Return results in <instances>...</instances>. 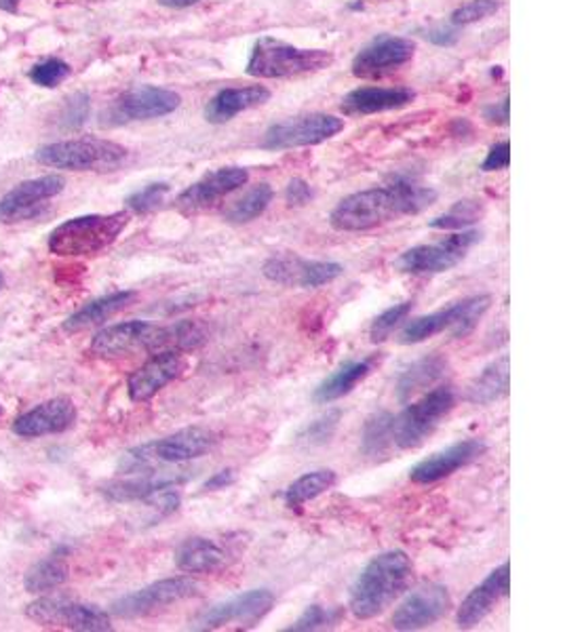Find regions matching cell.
<instances>
[{
  "mask_svg": "<svg viewBox=\"0 0 563 632\" xmlns=\"http://www.w3.org/2000/svg\"><path fill=\"white\" fill-rule=\"evenodd\" d=\"M249 179V172L243 167H222L215 172L208 173L192 186H188L178 197L179 211L184 213H197L201 209H208L226 195L235 192L241 186H245Z\"/></svg>",
  "mask_w": 563,
  "mask_h": 632,
  "instance_id": "44dd1931",
  "label": "cell"
},
{
  "mask_svg": "<svg viewBox=\"0 0 563 632\" xmlns=\"http://www.w3.org/2000/svg\"><path fill=\"white\" fill-rule=\"evenodd\" d=\"M169 195V184L165 182H156V184H149L146 188L133 192L129 199H127V207L136 213H150L154 209H159L165 197Z\"/></svg>",
  "mask_w": 563,
  "mask_h": 632,
  "instance_id": "60d3db41",
  "label": "cell"
},
{
  "mask_svg": "<svg viewBox=\"0 0 563 632\" xmlns=\"http://www.w3.org/2000/svg\"><path fill=\"white\" fill-rule=\"evenodd\" d=\"M485 449H488L485 443L479 441V438L460 441V443L447 447L444 452L433 454L426 460L415 464L412 472H410V479L418 485L437 483L445 477L454 475L456 470H460V468L473 464L474 460H479L485 454Z\"/></svg>",
  "mask_w": 563,
  "mask_h": 632,
  "instance_id": "603a6c76",
  "label": "cell"
},
{
  "mask_svg": "<svg viewBox=\"0 0 563 632\" xmlns=\"http://www.w3.org/2000/svg\"><path fill=\"white\" fill-rule=\"evenodd\" d=\"M465 129H467V131H471V125H469V120H465V118H458V120L454 122V127H451V133H454V136H460V133H465Z\"/></svg>",
  "mask_w": 563,
  "mask_h": 632,
  "instance_id": "f5cc1de1",
  "label": "cell"
},
{
  "mask_svg": "<svg viewBox=\"0 0 563 632\" xmlns=\"http://www.w3.org/2000/svg\"><path fill=\"white\" fill-rule=\"evenodd\" d=\"M36 161L45 167L66 172H115L127 161V150L108 140L81 138L43 145L36 152Z\"/></svg>",
  "mask_w": 563,
  "mask_h": 632,
  "instance_id": "8992f818",
  "label": "cell"
},
{
  "mask_svg": "<svg viewBox=\"0 0 563 632\" xmlns=\"http://www.w3.org/2000/svg\"><path fill=\"white\" fill-rule=\"evenodd\" d=\"M415 45L403 36L383 34L365 45L353 59V74L363 81L383 79L386 74L399 70L414 58Z\"/></svg>",
  "mask_w": 563,
  "mask_h": 632,
  "instance_id": "2e32d148",
  "label": "cell"
},
{
  "mask_svg": "<svg viewBox=\"0 0 563 632\" xmlns=\"http://www.w3.org/2000/svg\"><path fill=\"white\" fill-rule=\"evenodd\" d=\"M156 331H159V325L144 323V320H127V323L106 327L93 338L91 354L99 359H119V356H127L140 350L150 352Z\"/></svg>",
  "mask_w": 563,
  "mask_h": 632,
  "instance_id": "ffe728a7",
  "label": "cell"
},
{
  "mask_svg": "<svg viewBox=\"0 0 563 632\" xmlns=\"http://www.w3.org/2000/svg\"><path fill=\"white\" fill-rule=\"evenodd\" d=\"M483 215V204L479 201H458L447 213L431 220V229L437 231H462L479 222Z\"/></svg>",
  "mask_w": 563,
  "mask_h": 632,
  "instance_id": "8d00e7d4",
  "label": "cell"
},
{
  "mask_svg": "<svg viewBox=\"0 0 563 632\" xmlns=\"http://www.w3.org/2000/svg\"><path fill=\"white\" fill-rule=\"evenodd\" d=\"M344 129L342 118L331 115L296 116L272 125L262 138L265 150H290L302 145L324 144Z\"/></svg>",
  "mask_w": 563,
  "mask_h": 632,
  "instance_id": "8fae6325",
  "label": "cell"
},
{
  "mask_svg": "<svg viewBox=\"0 0 563 632\" xmlns=\"http://www.w3.org/2000/svg\"><path fill=\"white\" fill-rule=\"evenodd\" d=\"M424 38L437 47H451L458 43L460 34H458V30L449 28V26H435V28H429L424 32Z\"/></svg>",
  "mask_w": 563,
  "mask_h": 632,
  "instance_id": "c3c4849f",
  "label": "cell"
},
{
  "mask_svg": "<svg viewBox=\"0 0 563 632\" xmlns=\"http://www.w3.org/2000/svg\"><path fill=\"white\" fill-rule=\"evenodd\" d=\"M445 372V359L439 354L424 356L408 367L397 382V399L401 402L410 401L420 390L437 382Z\"/></svg>",
  "mask_w": 563,
  "mask_h": 632,
  "instance_id": "d6a6232c",
  "label": "cell"
},
{
  "mask_svg": "<svg viewBox=\"0 0 563 632\" xmlns=\"http://www.w3.org/2000/svg\"><path fill=\"white\" fill-rule=\"evenodd\" d=\"M270 100L267 86L251 85L237 89H222L218 95L211 97L206 108V118L213 125H222L233 120L241 113L258 108Z\"/></svg>",
  "mask_w": 563,
  "mask_h": 632,
  "instance_id": "484cf974",
  "label": "cell"
},
{
  "mask_svg": "<svg viewBox=\"0 0 563 632\" xmlns=\"http://www.w3.org/2000/svg\"><path fill=\"white\" fill-rule=\"evenodd\" d=\"M77 422V407L70 399H51L15 420L13 432L24 438H38L47 434L68 431Z\"/></svg>",
  "mask_w": 563,
  "mask_h": 632,
  "instance_id": "cb8c5ba5",
  "label": "cell"
},
{
  "mask_svg": "<svg viewBox=\"0 0 563 632\" xmlns=\"http://www.w3.org/2000/svg\"><path fill=\"white\" fill-rule=\"evenodd\" d=\"M333 63V54L326 49H300L283 40L265 36L254 45L247 61V74L258 79H292L321 72Z\"/></svg>",
  "mask_w": 563,
  "mask_h": 632,
  "instance_id": "5b68a950",
  "label": "cell"
},
{
  "mask_svg": "<svg viewBox=\"0 0 563 632\" xmlns=\"http://www.w3.org/2000/svg\"><path fill=\"white\" fill-rule=\"evenodd\" d=\"M313 197H315V192H313V188H310L308 182L296 177V179H292V182L288 184L285 201H288L290 207H304V204L313 201Z\"/></svg>",
  "mask_w": 563,
  "mask_h": 632,
  "instance_id": "7dc6e473",
  "label": "cell"
},
{
  "mask_svg": "<svg viewBox=\"0 0 563 632\" xmlns=\"http://www.w3.org/2000/svg\"><path fill=\"white\" fill-rule=\"evenodd\" d=\"M501 9V4L496 0H471L469 4H462L458 7L454 13H451V24L454 26H469V24H474L479 20H485L490 17L492 13H496Z\"/></svg>",
  "mask_w": 563,
  "mask_h": 632,
  "instance_id": "7bdbcfd3",
  "label": "cell"
},
{
  "mask_svg": "<svg viewBox=\"0 0 563 632\" xmlns=\"http://www.w3.org/2000/svg\"><path fill=\"white\" fill-rule=\"evenodd\" d=\"M235 483V472L233 470H220L215 472L208 483H206V489L208 491H218V489H226L228 485Z\"/></svg>",
  "mask_w": 563,
  "mask_h": 632,
  "instance_id": "f907efd6",
  "label": "cell"
},
{
  "mask_svg": "<svg viewBox=\"0 0 563 632\" xmlns=\"http://www.w3.org/2000/svg\"><path fill=\"white\" fill-rule=\"evenodd\" d=\"M159 2L165 4V7H169V9H186V7L197 4L199 0H159Z\"/></svg>",
  "mask_w": 563,
  "mask_h": 632,
  "instance_id": "816d5d0a",
  "label": "cell"
},
{
  "mask_svg": "<svg viewBox=\"0 0 563 632\" xmlns=\"http://www.w3.org/2000/svg\"><path fill=\"white\" fill-rule=\"evenodd\" d=\"M186 370V363L179 352H156L138 372L129 375L127 390L133 402H146L159 395L167 384Z\"/></svg>",
  "mask_w": 563,
  "mask_h": 632,
  "instance_id": "7402d4cb",
  "label": "cell"
},
{
  "mask_svg": "<svg viewBox=\"0 0 563 632\" xmlns=\"http://www.w3.org/2000/svg\"><path fill=\"white\" fill-rule=\"evenodd\" d=\"M272 201V188L268 184H258L247 195H243L238 201L228 204L224 209V220L233 224H247L256 218H260Z\"/></svg>",
  "mask_w": 563,
  "mask_h": 632,
  "instance_id": "e575fe53",
  "label": "cell"
},
{
  "mask_svg": "<svg viewBox=\"0 0 563 632\" xmlns=\"http://www.w3.org/2000/svg\"><path fill=\"white\" fill-rule=\"evenodd\" d=\"M338 420H340V411H331V413H327L324 418L310 422V424L306 426V431L300 434V438H304V441L310 443V445L327 443V441L333 436L336 429H338Z\"/></svg>",
  "mask_w": 563,
  "mask_h": 632,
  "instance_id": "f6af8a7d",
  "label": "cell"
},
{
  "mask_svg": "<svg viewBox=\"0 0 563 632\" xmlns=\"http://www.w3.org/2000/svg\"><path fill=\"white\" fill-rule=\"evenodd\" d=\"M454 405L456 397L449 386L435 388L420 401L408 405L399 418H392V443L401 449L418 447L424 438L437 431Z\"/></svg>",
  "mask_w": 563,
  "mask_h": 632,
  "instance_id": "ba28073f",
  "label": "cell"
},
{
  "mask_svg": "<svg viewBox=\"0 0 563 632\" xmlns=\"http://www.w3.org/2000/svg\"><path fill=\"white\" fill-rule=\"evenodd\" d=\"M342 609L340 607H324V605H310L306 611L297 618L290 632L326 631L340 622Z\"/></svg>",
  "mask_w": 563,
  "mask_h": 632,
  "instance_id": "f35d334b",
  "label": "cell"
},
{
  "mask_svg": "<svg viewBox=\"0 0 563 632\" xmlns=\"http://www.w3.org/2000/svg\"><path fill=\"white\" fill-rule=\"evenodd\" d=\"M333 485H336V472L333 470L306 472L285 491V504L290 508H296V506H302L310 500H317L319 495H324Z\"/></svg>",
  "mask_w": 563,
  "mask_h": 632,
  "instance_id": "836d02e7",
  "label": "cell"
},
{
  "mask_svg": "<svg viewBox=\"0 0 563 632\" xmlns=\"http://www.w3.org/2000/svg\"><path fill=\"white\" fill-rule=\"evenodd\" d=\"M138 293L136 291H117L110 295H104L99 300H93L87 306H83L79 313L70 316L63 323V329L68 333H77L83 331L93 325H99L104 320H108L110 316L119 315L120 311H125L127 306H131L136 302Z\"/></svg>",
  "mask_w": 563,
  "mask_h": 632,
  "instance_id": "f1b7e54d",
  "label": "cell"
},
{
  "mask_svg": "<svg viewBox=\"0 0 563 632\" xmlns=\"http://www.w3.org/2000/svg\"><path fill=\"white\" fill-rule=\"evenodd\" d=\"M22 0H0V9L7 13H17Z\"/></svg>",
  "mask_w": 563,
  "mask_h": 632,
  "instance_id": "db71d44e",
  "label": "cell"
},
{
  "mask_svg": "<svg viewBox=\"0 0 563 632\" xmlns=\"http://www.w3.org/2000/svg\"><path fill=\"white\" fill-rule=\"evenodd\" d=\"M181 100L178 93L161 86H136L122 93L119 100L106 110L104 125H125L136 120H150L172 115L178 110Z\"/></svg>",
  "mask_w": 563,
  "mask_h": 632,
  "instance_id": "4fadbf2b",
  "label": "cell"
},
{
  "mask_svg": "<svg viewBox=\"0 0 563 632\" xmlns=\"http://www.w3.org/2000/svg\"><path fill=\"white\" fill-rule=\"evenodd\" d=\"M511 165V144L508 142H499L490 148L481 169L483 172H501Z\"/></svg>",
  "mask_w": 563,
  "mask_h": 632,
  "instance_id": "bcb514c9",
  "label": "cell"
},
{
  "mask_svg": "<svg viewBox=\"0 0 563 632\" xmlns=\"http://www.w3.org/2000/svg\"><path fill=\"white\" fill-rule=\"evenodd\" d=\"M63 186L66 182L61 175H45L22 182L0 199V222L15 224L32 220L34 215L40 213L47 201L60 195Z\"/></svg>",
  "mask_w": 563,
  "mask_h": 632,
  "instance_id": "e0dca14e",
  "label": "cell"
},
{
  "mask_svg": "<svg viewBox=\"0 0 563 632\" xmlns=\"http://www.w3.org/2000/svg\"><path fill=\"white\" fill-rule=\"evenodd\" d=\"M262 272L268 281L285 288L315 289L336 281L344 268L336 261H317L300 258L296 254H281L268 259Z\"/></svg>",
  "mask_w": 563,
  "mask_h": 632,
  "instance_id": "9a60e30c",
  "label": "cell"
},
{
  "mask_svg": "<svg viewBox=\"0 0 563 632\" xmlns=\"http://www.w3.org/2000/svg\"><path fill=\"white\" fill-rule=\"evenodd\" d=\"M188 475H179V472H140V477L136 479H127V481H119V483H110L108 488H104L106 498H110L113 502H144L150 495L165 491V489H176L181 483H186Z\"/></svg>",
  "mask_w": 563,
  "mask_h": 632,
  "instance_id": "4316f807",
  "label": "cell"
},
{
  "mask_svg": "<svg viewBox=\"0 0 563 632\" xmlns=\"http://www.w3.org/2000/svg\"><path fill=\"white\" fill-rule=\"evenodd\" d=\"M414 304L412 302H403V304H395L392 308L385 311L383 315L378 316L370 329V338L372 342L380 344L385 342L386 338H390V333L408 318V315L412 313Z\"/></svg>",
  "mask_w": 563,
  "mask_h": 632,
  "instance_id": "ab89813d",
  "label": "cell"
},
{
  "mask_svg": "<svg viewBox=\"0 0 563 632\" xmlns=\"http://www.w3.org/2000/svg\"><path fill=\"white\" fill-rule=\"evenodd\" d=\"M272 605H274V595L267 588L249 590L226 604L211 607L195 622V631H218L226 627L254 629L272 609Z\"/></svg>",
  "mask_w": 563,
  "mask_h": 632,
  "instance_id": "5bb4252c",
  "label": "cell"
},
{
  "mask_svg": "<svg viewBox=\"0 0 563 632\" xmlns=\"http://www.w3.org/2000/svg\"><path fill=\"white\" fill-rule=\"evenodd\" d=\"M218 443V434L203 426H192L174 432L161 441H152L140 445L122 456L119 464L120 472L140 475L159 464H184L197 460L211 452Z\"/></svg>",
  "mask_w": 563,
  "mask_h": 632,
  "instance_id": "277c9868",
  "label": "cell"
},
{
  "mask_svg": "<svg viewBox=\"0 0 563 632\" xmlns=\"http://www.w3.org/2000/svg\"><path fill=\"white\" fill-rule=\"evenodd\" d=\"M481 241V232L462 231L449 234L433 245H418L395 261L397 270L408 274H439L458 266Z\"/></svg>",
  "mask_w": 563,
  "mask_h": 632,
  "instance_id": "9c48e42d",
  "label": "cell"
},
{
  "mask_svg": "<svg viewBox=\"0 0 563 632\" xmlns=\"http://www.w3.org/2000/svg\"><path fill=\"white\" fill-rule=\"evenodd\" d=\"M70 74V66L61 59H47L43 63H36L31 70V81L34 85L45 86V89H54V86L61 85Z\"/></svg>",
  "mask_w": 563,
  "mask_h": 632,
  "instance_id": "b9f144b4",
  "label": "cell"
},
{
  "mask_svg": "<svg viewBox=\"0 0 563 632\" xmlns=\"http://www.w3.org/2000/svg\"><path fill=\"white\" fill-rule=\"evenodd\" d=\"M490 295H473L462 302H456L439 313L418 316L410 320L399 333L401 344H420L433 336L449 333L451 338H465L479 325V320L490 311Z\"/></svg>",
  "mask_w": 563,
  "mask_h": 632,
  "instance_id": "52a82bcc",
  "label": "cell"
},
{
  "mask_svg": "<svg viewBox=\"0 0 563 632\" xmlns=\"http://www.w3.org/2000/svg\"><path fill=\"white\" fill-rule=\"evenodd\" d=\"M129 224V213L83 215L60 224L49 236V251L60 258L95 256L108 249Z\"/></svg>",
  "mask_w": 563,
  "mask_h": 632,
  "instance_id": "3957f363",
  "label": "cell"
},
{
  "mask_svg": "<svg viewBox=\"0 0 563 632\" xmlns=\"http://www.w3.org/2000/svg\"><path fill=\"white\" fill-rule=\"evenodd\" d=\"M392 443V416L378 413L367 420L363 431V452L367 456H380Z\"/></svg>",
  "mask_w": 563,
  "mask_h": 632,
  "instance_id": "74e56055",
  "label": "cell"
},
{
  "mask_svg": "<svg viewBox=\"0 0 563 632\" xmlns=\"http://www.w3.org/2000/svg\"><path fill=\"white\" fill-rule=\"evenodd\" d=\"M66 580H68V565L54 557L32 565L24 577V586L28 593H47L61 586Z\"/></svg>",
  "mask_w": 563,
  "mask_h": 632,
  "instance_id": "d590c367",
  "label": "cell"
},
{
  "mask_svg": "<svg viewBox=\"0 0 563 632\" xmlns=\"http://www.w3.org/2000/svg\"><path fill=\"white\" fill-rule=\"evenodd\" d=\"M437 201V192L410 182L355 192L338 202L329 224L340 232L374 231L408 215H418Z\"/></svg>",
  "mask_w": 563,
  "mask_h": 632,
  "instance_id": "6da1fadb",
  "label": "cell"
},
{
  "mask_svg": "<svg viewBox=\"0 0 563 632\" xmlns=\"http://www.w3.org/2000/svg\"><path fill=\"white\" fill-rule=\"evenodd\" d=\"M511 386V367H508V356H501L492 365H488L481 374L474 377L467 390V401L473 405H490V402L501 401L508 395Z\"/></svg>",
  "mask_w": 563,
  "mask_h": 632,
  "instance_id": "f546056e",
  "label": "cell"
},
{
  "mask_svg": "<svg viewBox=\"0 0 563 632\" xmlns=\"http://www.w3.org/2000/svg\"><path fill=\"white\" fill-rule=\"evenodd\" d=\"M199 595V584L190 577H165L159 580L154 584H150L142 590H136L127 597L119 599L117 604L113 605V613L119 618H142V616H150L159 609H165L169 605L186 601L190 597Z\"/></svg>",
  "mask_w": 563,
  "mask_h": 632,
  "instance_id": "7c38bea8",
  "label": "cell"
},
{
  "mask_svg": "<svg viewBox=\"0 0 563 632\" xmlns=\"http://www.w3.org/2000/svg\"><path fill=\"white\" fill-rule=\"evenodd\" d=\"M412 559L403 550H388L374 557L359 574L349 607L359 620H372L380 616L388 605L403 595L412 582Z\"/></svg>",
  "mask_w": 563,
  "mask_h": 632,
  "instance_id": "7a4b0ae2",
  "label": "cell"
},
{
  "mask_svg": "<svg viewBox=\"0 0 563 632\" xmlns=\"http://www.w3.org/2000/svg\"><path fill=\"white\" fill-rule=\"evenodd\" d=\"M508 590H511V563L504 561L501 567H496L479 586H474L458 607L456 613L458 629L471 631L477 624H481L499 601L508 595Z\"/></svg>",
  "mask_w": 563,
  "mask_h": 632,
  "instance_id": "d6986e66",
  "label": "cell"
},
{
  "mask_svg": "<svg viewBox=\"0 0 563 632\" xmlns=\"http://www.w3.org/2000/svg\"><path fill=\"white\" fill-rule=\"evenodd\" d=\"M176 563L186 574H215L226 567L228 552L209 538H190L178 548Z\"/></svg>",
  "mask_w": 563,
  "mask_h": 632,
  "instance_id": "83f0119b",
  "label": "cell"
},
{
  "mask_svg": "<svg viewBox=\"0 0 563 632\" xmlns=\"http://www.w3.org/2000/svg\"><path fill=\"white\" fill-rule=\"evenodd\" d=\"M511 102H508V97H504L501 104H494V106H488L485 108V120L488 122H492V125H508V118H511Z\"/></svg>",
  "mask_w": 563,
  "mask_h": 632,
  "instance_id": "681fc988",
  "label": "cell"
},
{
  "mask_svg": "<svg viewBox=\"0 0 563 632\" xmlns=\"http://www.w3.org/2000/svg\"><path fill=\"white\" fill-rule=\"evenodd\" d=\"M415 93L406 86H361L342 100V113L349 116L378 115L406 108L414 102Z\"/></svg>",
  "mask_w": 563,
  "mask_h": 632,
  "instance_id": "d4e9b609",
  "label": "cell"
},
{
  "mask_svg": "<svg viewBox=\"0 0 563 632\" xmlns=\"http://www.w3.org/2000/svg\"><path fill=\"white\" fill-rule=\"evenodd\" d=\"M451 607V597L442 584H429L408 595L392 613L395 631H422L437 624Z\"/></svg>",
  "mask_w": 563,
  "mask_h": 632,
  "instance_id": "ac0fdd59",
  "label": "cell"
},
{
  "mask_svg": "<svg viewBox=\"0 0 563 632\" xmlns=\"http://www.w3.org/2000/svg\"><path fill=\"white\" fill-rule=\"evenodd\" d=\"M374 365H376V359H363V361H356V363H347L344 367L333 372L317 386L313 399L317 402H331L342 399L344 395L355 390L359 382H363L367 375L372 374Z\"/></svg>",
  "mask_w": 563,
  "mask_h": 632,
  "instance_id": "1f68e13d",
  "label": "cell"
},
{
  "mask_svg": "<svg viewBox=\"0 0 563 632\" xmlns=\"http://www.w3.org/2000/svg\"><path fill=\"white\" fill-rule=\"evenodd\" d=\"M87 118H90V95L74 93L72 97L66 100L60 115L63 129H79L87 122Z\"/></svg>",
  "mask_w": 563,
  "mask_h": 632,
  "instance_id": "ee69618b",
  "label": "cell"
},
{
  "mask_svg": "<svg viewBox=\"0 0 563 632\" xmlns=\"http://www.w3.org/2000/svg\"><path fill=\"white\" fill-rule=\"evenodd\" d=\"M0 288H2V277H0Z\"/></svg>",
  "mask_w": 563,
  "mask_h": 632,
  "instance_id": "11a10c76",
  "label": "cell"
},
{
  "mask_svg": "<svg viewBox=\"0 0 563 632\" xmlns=\"http://www.w3.org/2000/svg\"><path fill=\"white\" fill-rule=\"evenodd\" d=\"M208 340V329L199 320H178L167 327H159L150 352H188Z\"/></svg>",
  "mask_w": 563,
  "mask_h": 632,
  "instance_id": "4dcf8cb0",
  "label": "cell"
},
{
  "mask_svg": "<svg viewBox=\"0 0 563 632\" xmlns=\"http://www.w3.org/2000/svg\"><path fill=\"white\" fill-rule=\"evenodd\" d=\"M26 616L47 629L66 631L106 632L113 631L110 618L99 607L77 604L63 597H45L26 607Z\"/></svg>",
  "mask_w": 563,
  "mask_h": 632,
  "instance_id": "30bf717a",
  "label": "cell"
}]
</instances>
